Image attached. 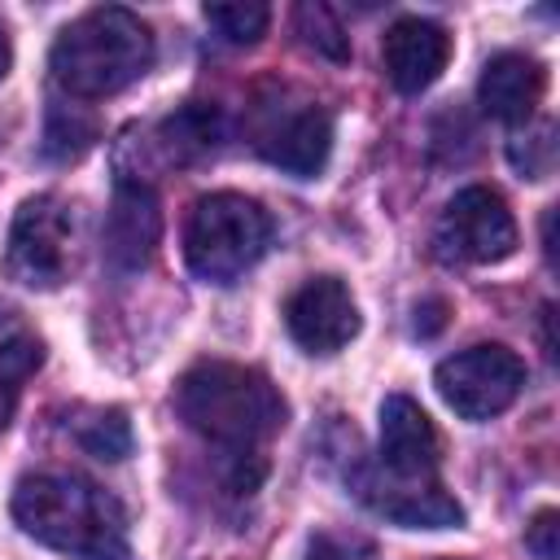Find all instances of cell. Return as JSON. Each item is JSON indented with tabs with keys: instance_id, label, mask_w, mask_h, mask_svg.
<instances>
[{
	"instance_id": "obj_1",
	"label": "cell",
	"mask_w": 560,
	"mask_h": 560,
	"mask_svg": "<svg viewBox=\"0 0 560 560\" xmlns=\"http://www.w3.org/2000/svg\"><path fill=\"white\" fill-rule=\"evenodd\" d=\"M175 411L197 438H206L236 464L258 459V446L276 438L289 416L280 389L258 368L223 359H206L179 376Z\"/></svg>"
},
{
	"instance_id": "obj_2",
	"label": "cell",
	"mask_w": 560,
	"mask_h": 560,
	"mask_svg": "<svg viewBox=\"0 0 560 560\" xmlns=\"http://www.w3.org/2000/svg\"><path fill=\"white\" fill-rule=\"evenodd\" d=\"M13 521L35 542L74 560H127L122 503L79 472H26L13 490Z\"/></svg>"
},
{
	"instance_id": "obj_3",
	"label": "cell",
	"mask_w": 560,
	"mask_h": 560,
	"mask_svg": "<svg viewBox=\"0 0 560 560\" xmlns=\"http://www.w3.org/2000/svg\"><path fill=\"white\" fill-rule=\"evenodd\" d=\"M149 66H153V35L131 9L118 4H101L74 18L48 52V70L57 88L70 92L74 101L114 96L131 88Z\"/></svg>"
},
{
	"instance_id": "obj_4",
	"label": "cell",
	"mask_w": 560,
	"mask_h": 560,
	"mask_svg": "<svg viewBox=\"0 0 560 560\" xmlns=\"http://www.w3.org/2000/svg\"><path fill=\"white\" fill-rule=\"evenodd\" d=\"M271 245V219L254 197L206 192L184 223V262L206 284L241 280Z\"/></svg>"
},
{
	"instance_id": "obj_5",
	"label": "cell",
	"mask_w": 560,
	"mask_h": 560,
	"mask_svg": "<svg viewBox=\"0 0 560 560\" xmlns=\"http://www.w3.org/2000/svg\"><path fill=\"white\" fill-rule=\"evenodd\" d=\"M433 385L442 394V402L464 416V420H490L499 411H508L521 389H525V363L516 350L490 341V346H468L451 359L438 363Z\"/></svg>"
},
{
	"instance_id": "obj_6",
	"label": "cell",
	"mask_w": 560,
	"mask_h": 560,
	"mask_svg": "<svg viewBox=\"0 0 560 560\" xmlns=\"http://www.w3.org/2000/svg\"><path fill=\"white\" fill-rule=\"evenodd\" d=\"M70 241H74L70 210L48 192L26 197L13 214L9 245H4L9 280L26 289H57L70 271Z\"/></svg>"
},
{
	"instance_id": "obj_7",
	"label": "cell",
	"mask_w": 560,
	"mask_h": 560,
	"mask_svg": "<svg viewBox=\"0 0 560 560\" xmlns=\"http://www.w3.org/2000/svg\"><path fill=\"white\" fill-rule=\"evenodd\" d=\"M433 241L438 254L451 262H472V267L503 262L516 249V219L494 188L472 184L446 201Z\"/></svg>"
},
{
	"instance_id": "obj_8",
	"label": "cell",
	"mask_w": 560,
	"mask_h": 560,
	"mask_svg": "<svg viewBox=\"0 0 560 560\" xmlns=\"http://www.w3.org/2000/svg\"><path fill=\"white\" fill-rule=\"evenodd\" d=\"M284 328L306 354H337L359 332V306L337 276H311L284 302Z\"/></svg>"
},
{
	"instance_id": "obj_9",
	"label": "cell",
	"mask_w": 560,
	"mask_h": 560,
	"mask_svg": "<svg viewBox=\"0 0 560 560\" xmlns=\"http://www.w3.org/2000/svg\"><path fill=\"white\" fill-rule=\"evenodd\" d=\"M105 262L118 276H136L153 262L158 241H162V206L158 192L140 179H118L109 210H105Z\"/></svg>"
},
{
	"instance_id": "obj_10",
	"label": "cell",
	"mask_w": 560,
	"mask_h": 560,
	"mask_svg": "<svg viewBox=\"0 0 560 560\" xmlns=\"http://www.w3.org/2000/svg\"><path fill=\"white\" fill-rule=\"evenodd\" d=\"M359 499L402 525V529H455L464 525V508L433 477H394V472H359Z\"/></svg>"
},
{
	"instance_id": "obj_11",
	"label": "cell",
	"mask_w": 560,
	"mask_h": 560,
	"mask_svg": "<svg viewBox=\"0 0 560 560\" xmlns=\"http://www.w3.org/2000/svg\"><path fill=\"white\" fill-rule=\"evenodd\" d=\"M381 61H385L389 83L402 96H416V92L433 88L438 74L446 70L451 35H446V26H438L429 18H398L381 39Z\"/></svg>"
},
{
	"instance_id": "obj_12",
	"label": "cell",
	"mask_w": 560,
	"mask_h": 560,
	"mask_svg": "<svg viewBox=\"0 0 560 560\" xmlns=\"http://www.w3.org/2000/svg\"><path fill=\"white\" fill-rule=\"evenodd\" d=\"M258 149L271 166L298 175V179H311L324 171L328 153H332V122L319 105H298L289 109L284 118L276 114L262 131H258Z\"/></svg>"
},
{
	"instance_id": "obj_13",
	"label": "cell",
	"mask_w": 560,
	"mask_h": 560,
	"mask_svg": "<svg viewBox=\"0 0 560 560\" xmlns=\"http://www.w3.org/2000/svg\"><path fill=\"white\" fill-rule=\"evenodd\" d=\"M381 468L394 477H433L438 468V429L407 394L381 402Z\"/></svg>"
},
{
	"instance_id": "obj_14",
	"label": "cell",
	"mask_w": 560,
	"mask_h": 560,
	"mask_svg": "<svg viewBox=\"0 0 560 560\" xmlns=\"http://www.w3.org/2000/svg\"><path fill=\"white\" fill-rule=\"evenodd\" d=\"M542 92H547V70H542V61H534L525 52H499V57H490L486 70H481V79H477L481 109L490 118H499V122H512V127H521V122L534 118Z\"/></svg>"
},
{
	"instance_id": "obj_15",
	"label": "cell",
	"mask_w": 560,
	"mask_h": 560,
	"mask_svg": "<svg viewBox=\"0 0 560 560\" xmlns=\"http://www.w3.org/2000/svg\"><path fill=\"white\" fill-rule=\"evenodd\" d=\"M219 114L214 109H206V105H184L179 114H171L166 122H162V149H166V158L171 162H197V158H206V153H214V144H219Z\"/></svg>"
},
{
	"instance_id": "obj_16",
	"label": "cell",
	"mask_w": 560,
	"mask_h": 560,
	"mask_svg": "<svg viewBox=\"0 0 560 560\" xmlns=\"http://www.w3.org/2000/svg\"><path fill=\"white\" fill-rule=\"evenodd\" d=\"M74 442L96 455V459H122L131 455V424H127V411L118 407H96V411H83V420H74Z\"/></svg>"
},
{
	"instance_id": "obj_17",
	"label": "cell",
	"mask_w": 560,
	"mask_h": 560,
	"mask_svg": "<svg viewBox=\"0 0 560 560\" xmlns=\"http://www.w3.org/2000/svg\"><path fill=\"white\" fill-rule=\"evenodd\" d=\"M293 26H298L302 44H306L315 57H328V61H337V66L350 61V35H346L341 18H337L328 4H319V0L298 4V9H293Z\"/></svg>"
},
{
	"instance_id": "obj_18",
	"label": "cell",
	"mask_w": 560,
	"mask_h": 560,
	"mask_svg": "<svg viewBox=\"0 0 560 560\" xmlns=\"http://www.w3.org/2000/svg\"><path fill=\"white\" fill-rule=\"evenodd\" d=\"M206 22L228 39V44H258L267 35L271 9L254 4V0H236V4H206Z\"/></svg>"
},
{
	"instance_id": "obj_19",
	"label": "cell",
	"mask_w": 560,
	"mask_h": 560,
	"mask_svg": "<svg viewBox=\"0 0 560 560\" xmlns=\"http://www.w3.org/2000/svg\"><path fill=\"white\" fill-rule=\"evenodd\" d=\"M92 136H96V127H92L88 114H79L74 105H52L48 131H44V153L70 162V158H79L92 144Z\"/></svg>"
},
{
	"instance_id": "obj_20",
	"label": "cell",
	"mask_w": 560,
	"mask_h": 560,
	"mask_svg": "<svg viewBox=\"0 0 560 560\" xmlns=\"http://www.w3.org/2000/svg\"><path fill=\"white\" fill-rule=\"evenodd\" d=\"M556 127L551 122H534L529 131H521L512 144H508V158H512V166L521 171V175H529V179H542L547 171H551V162H556Z\"/></svg>"
},
{
	"instance_id": "obj_21",
	"label": "cell",
	"mask_w": 560,
	"mask_h": 560,
	"mask_svg": "<svg viewBox=\"0 0 560 560\" xmlns=\"http://www.w3.org/2000/svg\"><path fill=\"white\" fill-rule=\"evenodd\" d=\"M525 547H529L538 560H556V556H560V512L542 508V512L525 525Z\"/></svg>"
},
{
	"instance_id": "obj_22",
	"label": "cell",
	"mask_w": 560,
	"mask_h": 560,
	"mask_svg": "<svg viewBox=\"0 0 560 560\" xmlns=\"http://www.w3.org/2000/svg\"><path fill=\"white\" fill-rule=\"evenodd\" d=\"M306 560H354L337 538H315L311 542V551H306Z\"/></svg>"
},
{
	"instance_id": "obj_23",
	"label": "cell",
	"mask_w": 560,
	"mask_h": 560,
	"mask_svg": "<svg viewBox=\"0 0 560 560\" xmlns=\"http://www.w3.org/2000/svg\"><path fill=\"white\" fill-rule=\"evenodd\" d=\"M13 398H18V385L0 376V429H4V424H9V416H13Z\"/></svg>"
},
{
	"instance_id": "obj_24",
	"label": "cell",
	"mask_w": 560,
	"mask_h": 560,
	"mask_svg": "<svg viewBox=\"0 0 560 560\" xmlns=\"http://www.w3.org/2000/svg\"><path fill=\"white\" fill-rule=\"evenodd\" d=\"M4 70H9V35L0 26V79H4Z\"/></svg>"
}]
</instances>
